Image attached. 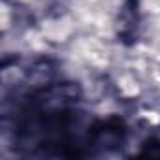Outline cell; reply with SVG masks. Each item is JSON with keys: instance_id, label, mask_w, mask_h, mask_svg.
Segmentation results:
<instances>
[{"instance_id": "obj_1", "label": "cell", "mask_w": 160, "mask_h": 160, "mask_svg": "<svg viewBox=\"0 0 160 160\" xmlns=\"http://www.w3.org/2000/svg\"><path fill=\"white\" fill-rule=\"evenodd\" d=\"M119 27H121V32H119V38L122 42L126 40H134L136 38V28H138V0H126L124 8L121 10V15H119Z\"/></svg>"}, {"instance_id": "obj_2", "label": "cell", "mask_w": 160, "mask_h": 160, "mask_svg": "<svg viewBox=\"0 0 160 160\" xmlns=\"http://www.w3.org/2000/svg\"><path fill=\"white\" fill-rule=\"evenodd\" d=\"M138 156H141V158H160V139L154 138V139L145 141L141 151L138 152Z\"/></svg>"}]
</instances>
